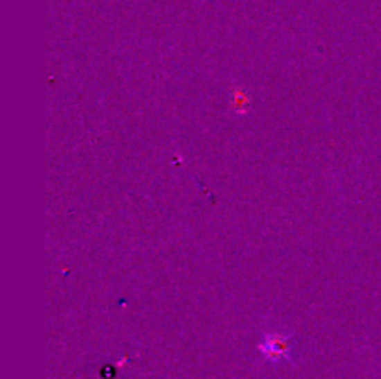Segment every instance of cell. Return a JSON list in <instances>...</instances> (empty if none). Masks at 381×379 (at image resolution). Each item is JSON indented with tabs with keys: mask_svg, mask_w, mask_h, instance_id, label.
Here are the masks:
<instances>
[{
	"mask_svg": "<svg viewBox=\"0 0 381 379\" xmlns=\"http://www.w3.org/2000/svg\"><path fill=\"white\" fill-rule=\"evenodd\" d=\"M264 351H266V355L270 357V359H283V357L287 355L288 346L283 339H270L268 340V348Z\"/></svg>",
	"mask_w": 381,
	"mask_h": 379,
	"instance_id": "6da1fadb",
	"label": "cell"
}]
</instances>
